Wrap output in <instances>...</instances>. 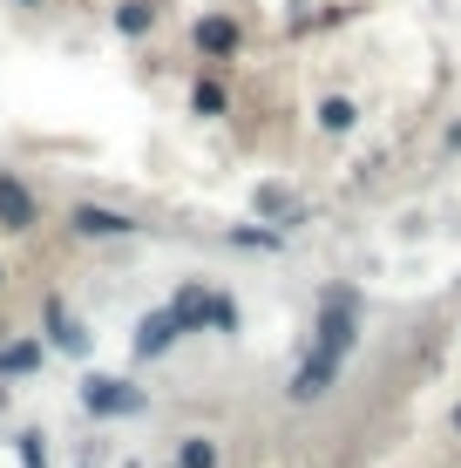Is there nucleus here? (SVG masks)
Segmentation results:
<instances>
[{
	"instance_id": "obj_1",
	"label": "nucleus",
	"mask_w": 461,
	"mask_h": 468,
	"mask_svg": "<svg viewBox=\"0 0 461 468\" xmlns=\"http://www.w3.org/2000/svg\"><path fill=\"white\" fill-rule=\"evenodd\" d=\"M170 313H177V326H183V333H204V326L231 333V326H237V305H231V299H211L204 285H183V292L170 299Z\"/></svg>"
},
{
	"instance_id": "obj_2",
	"label": "nucleus",
	"mask_w": 461,
	"mask_h": 468,
	"mask_svg": "<svg viewBox=\"0 0 461 468\" xmlns=\"http://www.w3.org/2000/svg\"><path fill=\"white\" fill-rule=\"evenodd\" d=\"M35 224H41V197L14 170H0V231H35Z\"/></svg>"
},
{
	"instance_id": "obj_3",
	"label": "nucleus",
	"mask_w": 461,
	"mask_h": 468,
	"mask_svg": "<svg viewBox=\"0 0 461 468\" xmlns=\"http://www.w3.org/2000/svg\"><path fill=\"white\" fill-rule=\"evenodd\" d=\"M346 346H353V292H332L326 313H320V353H332V360H340Z\"/></svg>"
},
{
	"instance_id": "obj_4",
	"label": "nucleus",
	"mask_w": 461,
	"mask_h": 468,
	"mask_svg": "<svg viewBox=\"0 0 461 468\" xmlns=\"http://www.w3.org/2000/svg\"><path fill=\"white\" fill-rule=\"evenodd\" d=\"M82 400H89V414H136V408H142L136 387H130V380H109V374L82 380Z\"/></svg>"
},
{
	"instance_id": "obj_5",
	"label": "nucleus",
	"mask_w": 461,
	"mask_h": 468,
	"mask_svg": "<svg viewBox=\"0 0 461 468\" xmlns=\"http://www.w3.org/2000/svg\"><path fill=\"white\" fill-rule=\"evenodd\" d=\"M237 48H245V27H237L231 14H204V21H197V55H211V61H231Z\"/></svg>"
},
{
	"instance_id": "obj_6",
	"label": "nucleus",
	"mask_w": 461,
	"mask_h": 468,
	"mask_svg": "<svg viewBox=\"0 0 461 468\" xmlns=\"http://www.w3.org/2000/svg\"><path fill=\"white\" fill-rule=\"evenodd\" d=\"M332 374H340V360L312 346V360H306V367H299V374H292V400H320L326 387H332Z\"/></svg>"
},
{
	"instance_id": "obj_7",
	"label": "nucleus",
	"mask_w": 461,
	"mask_h": 468,
	"mask_svg": "<svg viewBox=\"0 0 461 468\" xmlns=\"http://www.w3.org/2000/svg\"><path fill=\"white\" fill-rule=\"evenodd\" d=\"M177 313H170V305H163V313H142V326H136V353H142V360H150V353H163L170 340H177Z\"/></svg>"
},
{
	"instance_id": "obj_8",
	"label": "nucleus",
	"mask_w": 461,
	"mask_h": 468,
	"mask_svg": "<svg viewBox=\"0 0 461 468\" xmlns=\"http://www.w3.org/2000/svg\"><path fill=\"white\" fill-rule=\"evenodd\" d=\"M75 231H82V238H122V231H136V224L122 218V211H102V204H82V211H75Z\"/></svg>"
},
{
	"instance_id": "obj_9",
	"label": "nucleus",
	"mask_w": 461,
	"mask_h": 468,
	"mask_svg": "<svg viewBox=\"0 0 461 468\" xmlns=\"http://www.w3.org/2000/svg\"><path fill=\"white\" fill-rule=\"evenodd\" d=\"M150 27H156V7H150V0H122V7H116V35L142 41Z\"/></svg>"
},
{
	"instance_id": "obj_10",
	"label": "nucleus",
	"mask_w": 461,
	"mask_h": 468,
	"mask_svg": "<svg viewBox=\"0 0 461 468\" xmlns=\"http://www.w3.org/2000/svg\"><path fill=\"white\" fill-rule=\"evenodd\" d=\"M353 122H360V109L346 102V95H326V102H320V129H326V136H346Z\"/></svg>"
},
{
	"instance_id": "obj_11",
	"label": "nucleus",
	"mask_w": 461,
	"mask_h": 468,
	"mask_svg": "<svg viewBox=\"0 0 461 468\" xmlns=\"http://www.w3.org/2000/svg\"><path fill=\"white\" fill-rule=\"evenodd\" d=\"M27 367H41V346H35V340L0 346V374H27Z\"/></svg>"
},
{
	"instance_id": "obj_12",
	"label": "nucleus",
	"mask_w": 461,
	"mask_h": 468,
	"mask_svg": "<svg viewBox=\"0 0 461 468\" xmlns=\"http://www.w3.org/2000/svg\"><path fill=\"white\" fill-rule=\"evenodd\" d=\"M190 102H197V116H225V82H197V95H190Z\"/></svg>"
},
{
	"instance_id": "obj_13",
	"label": "nucleus",
	"mask_w": 461,
	"mask_h": 468,
	"mask_svg": "<svg viewBox=\"0 0 461 468\" xmlns=\"http://www.w3.org/2000/svg\"><path fill=\"white\" fill-rule=\"evenodd\" d=\"M177 468H217V448L211 441H183L177 448Z\"/></svg>"
},
{
	"instance_id": "obj_14",
	"label": "nucleus",
	"mask_w": 461,
	"mask_h": 468,
	"mask_svg": "<svg viewBox=\"0 0 461 468\" xmlns=\"http://www.w3.org/2000/svg\"><path fill=\"white\" fill-rule=\"evenodd\" d=\"M258 211H272V218H299V204L285 197V190H258Z\"/></svg>"
},
{
	"instance_id": "obj_15",
	"label": "nucleus",
	"mask_w": 461,
	"mask_h": 468,
	"mask_svg": "<svg viewBox=\"0 0 461 468\" xmlns=\"http://www.w3.org/2000/svg\"><path fill=\"white\" fill-rule=\"evenodd\" d=\"M14 448H21V468H47V448H41V434H21Z\"/></svg>"
},
{
	"instance_id": "obj_16",
	"label": "nucleus",
	"mask_w": 461,
	"mask_h": 468,
	"mask_svg": "<svg viewBox=\"0 0 461 468\" xmlns=\"http://www.w3.org/2000/svg\"><path fill=\"white\" fill-rule=\"evenodd\" d=\"M455 434H461V408H455Z\"/></svg>"
},
{
	"instance_id": "obj_17",
	"label": "nucleus",
	"mask_w": 461,
	"mask_h": 468,
	"mask_svg": "<svg viewBox=\"0 0 461 468\" xmlns=\"http://www.w3.org/2000/svg\"><path fill=\"white\" fill-rule=\"evenodd\" d=\"M21 7H35V0H21Z\"/></svg>"
}]
</instances>
